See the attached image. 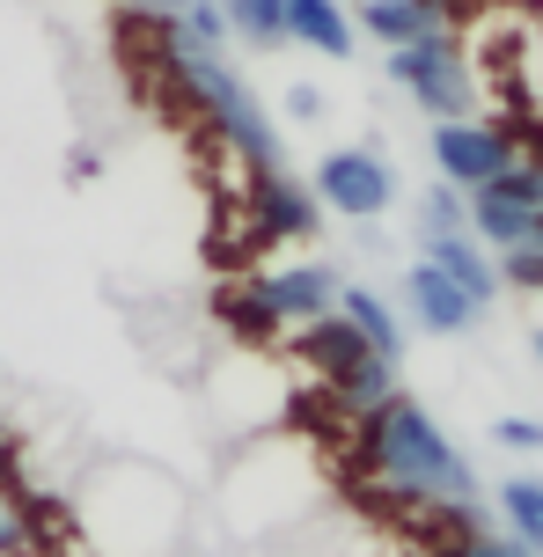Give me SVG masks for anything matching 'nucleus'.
<instances>
[{"instance_id":"f257e3e1","label":"nucleus","mask_w":543,"mask_h":557,"mask_svg":"<svg viewBox=\"0 0 543 557\" xmlns=\"http://www.w3.org/2000/svg\"><path fill=\"white\" fill-rule=\"evenodd\" d=\"M360 462H368L374 484H390L397 499L411 506H478V470L462 462V447L433 425V411L419 396H390L360 411Z\"/></svg>"},{"instance_id":"f03ea898","label":"nucleus","mask_w":543,"mask_h":557,"mask_svg":"<svg viewBox=\"0 0 543 557\" xmlns=\"http://www.w3.org/2000/svg\"><path fill=\"white\" fill-rule=\"evenodd\" d=\"M155 59H162V74H170L176 96L213 125V139L243 162V176H250V169H286L280 125H272V111L258 103V88L229 66V52H213V45H199V37H184L176 23H155Z\"/></svg>"},{"instance_id":"7ed1b4c3","label":"nucleus","mask_w":543,"mask_h":557,"mask_svg":"<svg viewBox=\"0 0 543 557\" xmlns=\"http://www.w3.org/2000/svg\"><path fill=\"white\" fill-rule=\"evenodd\" d=\"M294 352L316 367V382L338 396V411H353V418L397 396V360L368 352V337L353 331L338 308H331L323 323H309V331H294Z\"/></svg>"},{"instance_id":"20e7f679","label":"nucleus","mask_w":543,"mask_h":557,"mask_svg":"<svg viewBox=\"0 0 543 557\" xmlns=\"http://www.w3.org/2000/svg\"><path fill=\"white\" fill-rule=\"evenodd\" d=\"M390 82H397L433 125H441V117H478V66H470L456 29H433L419 45H397V52H390Z\"/></svg>"},{"instance_id":"39448f33","label":"nucleus","mask_w":543,"mask_h":557,"mask_svg":"<svg viewBox=\"0 0 543 557\" xmlns=\"http://www.w3.org/2000/svg\"><path fill=\"white\" fill-rule=\"evenodd\" d=\"M309 191L323 213H345V221H382L390 206H397V169L390 154H374V147H331L323 162H316Z\"/></svg>"},{"instance_id":"423d86ee","label":"nucleus","mask_w":543,"mask_h":557,"mask_svg":"<svg viewBox=\"0 0 543 557\" xmlns=\"http://www.w3.org/2000/svg\"><path fill=\"white\" fill-rule=\"evenodd\" d=\"M470 198V235L485 243V250H515L529 221L543 213V154H515V162L499 169L492 184H478Z\"/></svg>"},{"instance_id":"0eeeda50","label":"nucleus","mask_w":543,"mask_h":557,"mask_svg":"<svg viewBox=\"0 0 543 557\" xmlns=\"http://www.w3.org/2000/svg\"><path fill=\"white\" fill-rule=\"evenodd\" d=\"M433 147V169H441V184H456V191H478V184H492L499 169L521 154V139L507 133V125H485V117H441L427 133Z\"/></svg>"},{"instance_id":"6e6552de","label":"nucleus","mask_w":543,"mask_h":557,"mask_svg":"<svg viewBox=\"0 0 543 557\" xmlns=\"http://www.w3.org/2000/svg\"><path fill=\"white\" fill-rule=\"evenodd\" d=\"M243 221H250V243H309L323 227V206L294 169H250L243 176Z\"/></svg>"},{"instance_id":"1a4fd4ad","label":"nucleus","mask_w":543,"mask_h":557,"mask_svg":"<svg viewBox=\"0 0 543 557\" xmlns=\"http://www.w3.org/2000/svg\"><path fill=\"white\" fill-rule=\"evenodd\" d=\"M338 286H345V278L331 272L323 257H301V264H280V272H258V278H250V294H258L264 315L280 323V337L323 323V315L338 308Z\"/></svg>"},{"instance_id":"9d476101","label":"nucleus","mask_w":543,"mask_h":557,"mask_svg":"<svg viewBox=\"0 0 543 557\" xmlns=\"http://www.w3.org/2000/svg\"><path fill=\"white\" fill-rule=\"evenodd\" d=\"M478 315L485 308L470 301L448 272H433L427 257L404 272V323H419L427 337H462V331H478Z\"/></svg>"},{"instance_id":"9b49d317","label":"nucleus","mask_w":543,"mask_h":557,"mask_svg":"<svg viewBox=\"0 0 543 557\" xmlns=\"http://www.w3.org/2000/svg\"><path fill=\"white\" fill-rule=\"evenodd\" d=\"M419 257H427L433 272H448L470 294L478 308H492V294H499V264H492V250L462 227V235H419Z\"/></svg>"},{"instance_id":"f8f14e48","label":"nucleus","mask_w":543,"mask_h":557,"mask_svg":"<svg viewBox=\"0 0 543 557\" xmlns=\"http://www.w3.org/2000/svg\"><path fill=\"white\" fill-rule=\"evenodd\" d=\"M353 15L345 0H286V45H309L323 59H353Z\"/></svg>"},{"instance_id":"ddd939ff","label":"nucleus","mask_w":543,"mask_h":557,"mask_svg":"<svg viewBox=\"0 0 543 557\" xmlns=\"http://www.w3.org/2000/svg\"><path fill=\"white\" fill-rule=\"evenodd\" d=\"M338 315H345L360 337H368V352H382V360H404V331H411V323H404V315L382 301L374 286H338Z\"/></svg>"},{"instance_id":"4468645a","label":"nucleus","mask_w":543,"mask_h":557,"mask_svg":"<svg viewBox=\"0 0 543 557\" xmlns=\"http://www.w3.org/2000/svg\"><path fill=\"white\" fill-rule=\"evenodd\" d=\"M360 37H374L382 52H397V45H419V37H433V29H448V23H433L419 0H360Z\"/></svg>"},{"instance_id":"2eb2a0df","label":"nucleus","mask_w":543,"mask_h":557,"mask_svg":"<svg viewBox=\"0 0 543 557\" xmlns=\"http://www.w3.org/2000/svg\"><path fill=\"white\" fill-rule=\"evenodd\" d=\"M499 521H507V535L521 550L543 557V476H507L499 484Z\"/></svg>"},{"instance_id":"dca6fc26","label":"nucleus","mask_w":543,"mask_h":557,"mask_svg":"<svg viewBox=\"0 0 543 557\" xmlns=\"http://www.w3.org/2000/svg\"><path fill=\"white\" fill-rule=\"evenodd\" d=\"M229 37H243L250 52H280L286 45V0H221Z\"/></svg>"},{"instance_id":"f3484780","label":"nucleus","mask_w":543,"mask_h":557,"mask_svg":"<svg viewBox=\"0 0 543 557\" xmlns=\"http://www.w3.org/2000/svg\"><path fill=\"white\" fill-rule=\"evenodd\" d=\"M470 227V198L456 184H427L419 191V235H462Z\"/></svg>"},{"instance_id":"a211bd4d","label":"nucleus","mask_w":543,"mask_h":557,"mask_svg":"<svg viewBox=\"0 0 543 557\" xmlns=\"http://www.w3.org/2000/svg\"><path fill=\"white\" fill-rule=\"evenodd\" d=\"M515 82H521V96L543 111V15L521 23V37H515Z\"/></svg>"},{"instance_id":"6ab92c4d","label":"nucleus","mask_w":543,"mask_h":557,"mask_svg":"<svg viewBox=\"0 0 543 557\" xmlns=\"http://www.w3.org/2000/svg\"><path fill=\"white\" fill-rule=\"evenodd\" d=\"M176 29L184 37H199V45H213V52H229L235 37H229V15H221V0H192L184 15H176Z\"/></svg>"},{"instance_id":"aec40b11","label":"nucleus","mask_w":543,"mask_h":557,"mask_svg":"<svg viewBox=\"0 0 543 557\" xmlns=\"http://www.w3.org/2000/svg\"><path fill=\"white\" fill-rule=\"evenodd\" d=\"M499 286H521V294H543V250H499Z\"/></svg>"},{"instance_id":"412c9836","label":"nucleus","mask_w":543,"mask_h":557,"mask_svg":"<svg viewBox=\"0 0 543 557\" xmlns=\"http://www.w3.org/2000/svg\"><path fill=\"white\" fill-rule=\"evenodd\" d=\"M492 441L507 447V455H543V418H499Z\"/></svg>"},{"instance_id":"4be33fe9","label":"nucleus","mask_w":543,"mask_h":557,"mask_svg":"<svg viewBox=\"0 0 543 557\" xmlns=\"http://www.w3.org/2000/svg\"><path fill=\"white\" fill-rule=\"evenodd\" d=\"M456 557H536V550H521L507 529H470V535L456 543Z\"/></svg>"},{"instance_id":"5701e85b","label":"nucleus","mask_w":543,"mask_h":557,"mask_svg":"<svg viewBox=\"0 0 543 557\" xmlns=\"http://www.w3.org/2000/svg\"><path fill=\"white\" fill-rule=\"evenodd\" d=\"M286 117H294V125H316V117H323V88L294 82V88H286Z\"/></svg>"},{"instance_id":"b1692460","label":"nucleus","mask_w":543,"mask_h":557,"mask_svg":"<svg viewBox=\"0 0 543 557\" xmlns=\"http://www.w3.org/2000/svg\"><path fill=\"white\" fill-rule=\"evenodd\" d=\"M118 8H133L140 23H176V15H184L192 0H118Z\"/></svg>"},{"instance_id":"393cba45","label":"nucleus","mask_w":543,"mask_h":557,"mask_svg":"<svg viewBox=\"0 0 543 557\" xmlns=\"http://www.w3.org/2000/svg\"><path fill=\"white\" fill-rule=\"evenodd\" d=\"M23 543V521H15V506H8V492H0V557Z\"/></svg>"},{"instance_id":"a878e982","label":"nucleus","mask_w":543,"mask_h":557,"mask_svg":"<svg viewBox=\"0 0 543 557\" xmlns=\"http://www.w3.org/2000/svg\"><path fill=\"white\" fill-rule=\"evenodd\" d=\"M419 8H427L433 23H448V29H456V8H462V0H419Z\"/></svg>"},{"instance_id":"bb28decb","label":"nucleus","mask_w":543,"mask_h":557,"mask_svg":"<svg viewBox=\"0 0 543 557\" xmlns=\"http://www.w3.org/2000/svg\"><path fill=\"white\" fill-rule=\"evenodd\" d=\"M536 360H543V331H536Z\"/></svg>"}]
</instances>
